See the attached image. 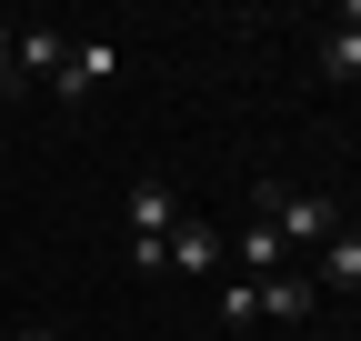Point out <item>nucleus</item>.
<instances>
[{
	"instance_id": "obj_10",
	"label": "nucleus",
	"mask_w": 361,
	"mask_h": 341,
	"mask_svg": "<svg viewBox=\"0 0 361 341\" xmlns=\"http://www.w3.org/2000/svg\"><path fill=\"white\" fill-rule=\"evenodd\" d=\"M11 341H61V331H40V321H30V331H11Z\"/></svg>"
},
{
	"instance_id": "obj_4",
	"label": "nucleus",
	"mask_w": 361,
	"mask_h": 341,
	"mask_svg": "<svg viewBox=\"0 0 361 341\" xmlns=\"http://www.w3.org/2000/svg\"><path fill=\"white\" fill-rule=\"evenodd\" d=\"M301 271H311V281H331V291H361V231L341 221V231H331L322 251H311V261H301Z\"/></svg>"
},
{
	"instance_id": "obj_9",
	"label": "nucleus",
	"mask_w": 361,
	"mask_h": 341,
	"mask_svg": "<svg viewBox=\"0 0 361 341\" xmlns=\"http://www.w3.org/2000/svg\"><path fill=\"white\" fill-rule=\"evenodd\" d=\"M11 80H20V61H11V20H0V91H11Z\"/></svg>"
},
{
	"instance_id": "obj_6",
	"label": "nucleus",
	"mask_w": 361,
	"mask_h": 341,
	"mask_svg": "<svg viewBox=\"0 0 361 341\" xmlns=\"http://www.w3.org/2000/svg\"><path fill=\"white\" fill-rule=\"evenodd\" d=\"M221 261V241L201 231V221H171V241H161V271H211Z\"/></svg>"
},
{
	"instance_id": "obj_11",
	"label": "nucleus",
	"mask_w": 361,
	"mask_h": 341,
	"mask_svg": "<svg viewBox=\"0 0 361 341\" xmlns=\"http://www.w3.org/2000/svg\"><path fill=\"white\" fill-rule=\"evenodd\" d=\"M351 30H361V11H351Z\"/></svg>"
},
{
	"instance_id": "obj_8",
	"label": "nucleus",
	"mask_w": 361,
	"mask_h": 341,
	"mask_svg": "<svg viewBox=\"0 0 361 341\" xmlns=\"http://www.w3.org/2000/svg\"><path fill=\"white\" fill-rule=\"evenodd\" d=\"M361 70V30L341 20V30H322V80H351Z\"/></svg>"
},
{
	"instance_id": "obj_2",
	"label": "nucleus",
	"mask_w": 361,
	"mask_h": 341,
	"mask_svg": "<svg viewBox=\"0 0 361 341\" xmlns=\"http://www.w3.org/2000/svg\"><path fill=\"white\" fill-rule=\"evenodd\" d=\"M111 70H121V51H111L101 30H90V40H71V51H61V70H51V80H61V111H80V101L101 91Z\"/></svg>"
},
{
	"instance_id": "obj_7",
	"label": "nucleus",
	"mask_w": 361,
	"mask_h": 341,
	"mask_svg": "<svg viewBox=\"0 0 361 341\" xmlns=\"http://www.w3.org/2000/svg\"><path fill=\"white\" fill-rule=\"evenodd\" d=\"M11 61H20V80H51L61 70V30H11Z\"/></svg>"
},
{
	"instance_id": "obj_5",
	"label": "nucleus",
	"mask_w": 361,
	"mask_h": 341,
	"mask_svg": "<svg viewBox=\"0 0 361 341\" xmlns=\"http://www.w3.org/2000/svg\"><path fill=\"white\" fill-rule=\"evenodd\" d=\"M261 291V311H281V321H301L311 302H322V281H311V271H271V281H251Z\"/></svg>"
},
{
	"instance_id": "obj_1",
	"label": "nucleus",
	"mask_w": 361,
	"mask_h": 341,
	"mask_svg": "<svg viewBox=\"0 0 361 341\" xmlns=\"http://www.w3.org/2000/svg\"><path fill=\"white\" fill-rule=\"evenodd\" d=\"M251 221H271V231H281V251H301V261H311V251H322V241L341 231V211H331L322 191H291V181H251Z\"/></svg>"
},
{
	"instance_id": "obj_3",
	"label": "nucleus",
	"mask_w": 361,
	"mask_h": 341,
	"mask_svg": "<svg viewBox=\"0 0 361 341\" xmlns=\"http://www.w3.org/2000/svg\"><path fill=\"white\" fill-rule=\"evenodd\" d=\"M171 221H180V201H171L161 181L130 191V251H161V241H171Z\"/></svg>"
}]
</instances>
